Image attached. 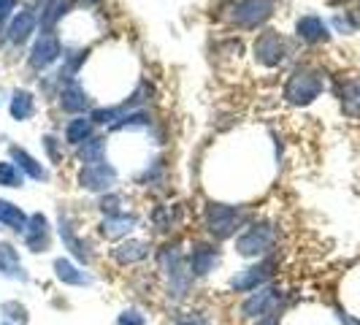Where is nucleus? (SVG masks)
Segmentation results:
<instances>
[{"label":"nucleus","instance_id":"21","mask_svg":"<svg viewBox=\"0 0 360 325\" xmlns=\"http://www.w3.org/2000/svg\"><path fill=\"white\" fill-rule=\"evenodd\" d=\"M60 239H62V244L71 249V255L76 258V261H81V263H90V258H92V252H90V247L81 242L79 236L74 233V228H71V223L65 220L60 214Z\"/></svg>","mask_w":360,"mask_h":325},{"label":"nucleus","instance_id":"36","mask_svg":"<svg viewBox=\"0 0 360 325\" xmlns=\"http://www.w3.org/2000/svg\"><path fill=\"white\" fill-rule=\"evenodd\" d=\"M3 325H14V323H3Z\"/></svg>","mask_w":360,"mask_h":325},{"label":"nucleus","instance_id":"34","mask_svg":"<svg viewBox=\"0 0 360 325\" xmlns=\"http://www.w3.org/2000/svg\"><path fill=\"white\" fill-rule=\"evenodd\" d=\"M100 0H79V6H84V8H92V6H98Z\"/></svg>","mask_w":360,"mask_h":325},{"label":"nucleus","instance_id":"5","mask_svg":"<svg viewBox=\"0 0 360 325\" xmlns=\"http://www.w3.org/2000/svg\"><path fill=\"white\" fill-rule=\"evenodd\" d=\"M279 301H282L279 287H274V284H263V287H258L255 293H249V296H247V301L241 304V314H244V317H258V320L274 317Z\"/></svg>","mask_w":360,"mask_h":325},{"label":"nucleus","instance_id":"1","mask_svg":"<svg viewBox=\"0 0 360 325\" xmlns=\"http://www.w3.org/2000/svg\"><path fill=\"white\" fill-rule=\"evenodd\" d=\"M322 90H325V79H322L320 71L312 68V65H298L284 81L282 95L293 106H309V103H314L320 98Z\"/></svg>","mask_w":360,"mask_h":325},{"label":"nucleus","instance_id":"18","mask_svg":"<svg viewBox=\"0 0 360 325\" xmlns=\"http://www.w3.org/2000/svg\"><path fill=\"white\" fill-rule=\"evenodd\" d=\"M11 152V160L17 162V168H20L22 174H27L30 179H36V182H46L49 179V174H46V168L41 165L27 149H22V146H11L8 149Z\"/></svg>","mask_w":360,"mask_h":325},{"label":"nucleus","instance_id":"24","mask_svg":"<svg viewBox=\"0 0 360 325\" xmlns=\"http://www.w3.org/2000/svg\"><path fill=\"white\" fill-rule=\"evenodd\" d=\"M341 106L349 117H360V79H349L341 84Z\"/></svg>","mask_w":360,"mask_h":325},{"label":"nucleus","instance_id":"7","mask_svg":"<svg viewBox=\"0 0 360 325\" xmlns=\"http://www.w3.org/2000/svg\"><path fill=\"white\" fill-rule=\"evenodd\" d=\"M287 41L277 30H263L258 41H255V60L265 65V68H277L287 60Z\"/></svg>","mask_w":360,"mask_h":325},{"label":"nucleus","instance_id":"16","mask_svg":"<svg viewBox=\"0 0 360 325\" xmlns=\"http://www.w3.org/2000/svg\"><path fill=\"white\" fill-rule=\"evenodd\" d=\"M149 249H152V244L149 242L127 239V242H122L117 249H111V258H114L120 265H133V263L146 261V258H149Z\"/></svg>","mask_w":360,"mask_h":325},{"label":"nucleus","instance_id":"27","mask_svg":"<svg viewBox=\"0 0 360 325\" xmlns=\"http://www.w3.org/2000/svg\"><path fill=\"white\" fill-rule=\"evenodd\" d=\"M22 171L14 160H0V187H22Z\"/></svg>","mask_w":360,"mask_h":325},{"label":"nucleus","instance_id":"31","mask_svg":"<svg viewBox=\"0 0 360 325\" xmlns=\"http://www.w3.org/2000/svg\"><path fill=\"white\" fill-rule=\"evenodd\" d=\"M176 325H212L200 312H184L176 317Z\"/></svg>","mask_w":360,"mask_h":325},{"label":"nucleus","instance_id":"14","mask_svg":"<svg viewBox=\"0 0 360 325\" xmlns=\"http://www.w3.org/2000/svg\"><path fill=\"white\" fill-rule=\"evenodd\" d=\"M296 33H298L300 41H306V43H322V41L331 39V30H328V25L322 17L317 14H306V17H300L296 22Z\"/></svg>","mask_w":360,"mask_h":325},{"label":"nucleus","instance_id":"33","mask_svg":"<svg viewBox=\"0 0 360 325\" xmlns=\"http://www.w3.org/2000/svg\"><path fill=\"white\" fill-rule=\"evenodd\" d=\"M43 146H46V152H49L52 160H60V155H57V139H55V136H46V139H43Z\"/></svg>","mask_w":360,"mask_h":325},{"label":"nucleus","instance_id":"28","mask_svg":"<svg viewBox=\"0 0 360 325\" xmlns=\"http://www.w3.org/2000/svg\"><path fill=\"white\" fill-rule=\"evenodd\" d=\"M0 312L8 317V323H20V325H25L30 317H27V309L22 304H17V301H6V304H0Z\"/></svg>","mask_w":360,"mask_h":325},{"label":"nucleus","instance_id":"15","mask_svg":"<svg viewBox=\"0 0 360 325\" xmlns=\"http://www.w3.org/2000/svg\"><path fill=\"white\" fill-rule=\"evenodd\" d=\"M0 274H3L6 279L27 282L25 265H22V261H20V249L8 242H0Z\"/></svg>","mask_w":360,"mask_h":325},{"label":"nucleus","instance_id":"3","mask_svg":"<svg viewBox=\"0 0 360 325\" xmlns=\"http://www.w3.org/2000/svg\"><path fill=\"white\" fill-rule=\"evenodd\" d=\"M277 244V230L271 223L247 225L236 236V252L241 258H265Z\"/></svg>","mask_w":360,"mask_h":325},{"label":"nucleus","instance_id":"19","mask_svg":"<svg viewBox=\"0 0 360 325\" xmlns=\"http://www.w3.org/2000/svg\"><path fill=\"white\" fill-rule=\"evenodd\" d=\"M139 225V217L136 214H114V217H106L103 223H100V233L106 236V239H125L133 228Z\"/></svg>","mask_w":360,"mask_h":325},{"label":"nucleus","instance_id":"23","mask_svg":"<svg viewBox=\"0 0 360 325\" xmlns=\"http://www.w3.org/2000/svg\"><path fill=\"white\" fill-rule=\"evenodd\" d=\"M8 111H11V120H17V122L30 120V117L36 114V98H33V92L17 90L11 103H8Z\"/></svg>","mask_w":360,"mask_h":325},{"label":"nucleus","instance_id":"22","mask_svg":"<svg viewBox=\"0 0 360 325\" xmlns=\"http://www.w3.org/2000/svg\"><path fill=\"white\" fill-rule=\"evenodd\" d=\"M27 220H30V217L22 212L17 203L0 198V225H3V228L14 230V233H25V228H27Z\"/></svg>","mask_w":360,"mask_h":325},{"label":"nucleus","instance_id":"8","mask_svg":"<svg viewBox=\"0 0 360 325\" xmlns=\"http://www.w3.org/2000/svg\"><path fill=\"white\" fill-rule=\"evenodd\" d=\"M62 57V43L60 39L52 33V30H43L36 43H33V49H30V68H36V71H43V68H49V65H55V62Z\"/></svg>","mask_w":360,"mask_h":325},{"label":"nucleus","instance_id":"11","mask_svg":"<svg viewBox=\"0 0 360 325\" xmlns=\"http://www.w3.org/2000/svg\"><path fill=\"white\" fill-rule=\"evenodd\" d=\"M22 239H25V244H27L30 252H46L49 244H52V228H49V220H46L43 214H30Z\"/></svg>","mask_w":360,"mask_h":325},{"label":"nucleus","instance_id":"32","mask_svg":"<svg viewBox=\"0 0 360 325\" xmlns=\"http://www.w3.org/2000/svg\"><path fill=\"white\" fill-rule=\"evenodd\" d=\"M17 11V0H0V25L11 20V14Z\"/></svg>","mask_w":360,"mask_h":325},{"label":"nucleus","instance_id":"4","mask_svg":"<svg viewBox=\"0 0 360 325\" xmlns=\"http://www.w3.org/2000/svg\"><path fill=\"white\" fill-rule=\"evenodd\" d=\"M277 0H236L230 8V22L244 30H255L274 17Z\"/></svg>","mask_w":360,"mask_h":325},{"label":"nucleus","instance_id":"13","mask_svg":"<svg viewBox=\"0 0 360 325\" xmlns=\"http://www.w3.org/2000/svg\"><path fill=\"white\" fill-rule=\"evenodd\" d=\"M60 109L68 114H84L87 109H92V98L87 95V90L81 87L79 81H71L65 90L60 92Z\"/></svg>","mask_w":360,"mask_h":325},{"label":"nucleus","instance_id":"12","mask_svg":"<svg viewBox=\"0 0 360 325\" xmlns=\"http://www.w3.org/2000/svg\"><path fill=\"white\" fill-rule=\"evenodd\" d=\"M39 25H41V17L33 8H20V11L11 17V25H8V41H11L14 46H22L25 41L36 33Z\"/></svg>","mask_w":360,"mask_h":325},{"label":"nucleus","instance_id":"20","mask_svg":"<svg viewBox=\"0 0 360 325\" xmlns=\"http://www.w3.org/2000/svg\"><path fill=\"white\" fill-rule=\"evenodd\" d=\"M92 133H95V122H92V117H84V114L68 120V125H65V141L71 146H81L84 141H90Z\"/></svg>","mask_w":360,"mask_h":325},{"label":"nucleus","instance_id":"2","mask_svg":"<svg viewBox=\"0 0 360 325\" xmlns=\"http://www.w3.org/2000/svg\"><path fill=\"white\" fill-rule=\"evenodd\" d=\"M249 214L241 206H230V203H206L203 209V225L214 239H230L236 236L241 228H247Z\"/></svg>","mask_w":360,"mask_h":325},{"label":"nucleus","instance_id":"30","mask_svg":"<svg viewBox=\"0 0 360 325\" xmlns=\"http://www.w3.org/2000/svg\"><path fill=\"white\" fill-rule=\"evenodd\" d=\"M117 325H146V317L141 314L139 309H125L117 317Z\"/></svg>","mask_w":360,"mask_h":325},{"label":"nucleus","instance_id":"29","mask_svg":"<svg viewBox=\"0 0 360 325\" xmlns=\"http://www.w3.org/2000/svg\"><path fill=\"white\" fill-rule=\"evenodd\" d=\"M100 212H103L106 217H114V214H125L127 209L122 206V195H114V193H106V195L100 198Z\"/></svg>","mask_w":360,"mask_h":325},{"label":"nucleus","instance_id":"35","mask_svg":"<svg viewBox=\"0 0 360 325\" xmlns=\"http://www.w3.org/2000/svg\"><path fill=\"white\" fill-rule=\"evenodd\" d=\"M258 325H279V320H277V317H265V320H261Z\"/></svg>","mask_w":360,"mask_h":325},{"label":"nucleus","instance_id":"17","mask_svg":"<svg viewBox=\"0 0 360 325\" xmlns=\"http://www.w3.org/2000/svg\"><path fill=\"white\" fill-rule=\"evenodd\" d=\"M55 277H57L62 284H74V287H87V284H92V277H90L84 268H79L71 258H57V261H55Z\"/></svg>","mask_w":360,"mask_h":325},{"label":"nucleus","instance_id":"26","mask_svg":"<svg viewBox=\"0 0 360 325\" xmlns=\"http://www.w3.org/2000/svg\"><path fill=\"white\" fill-rule=\"evenodd\" d=\"M79 160L84 165H90V162H100L106 160V141L103 139H90V141H84L79 146Z\"/></svg>","mask_w":360,"mask_h":325},{"label":"nucleus","instance_id":"10","mask_svg":"<svg viewBox=\"0 0 360 325\" xmlns=\"http://www.w3.org/2000/svg\"><path fill=\"white\" fill-rule=\"evenodd\" d=\"M220 258H222L220 249H217L214 244H203V242L193 244L190 258H187V268H190L193 279H195V277H209V274L220 265Z\"/></svg>","mask_w":360,"mask_h":325},{"label":"nucleus","instance_id":"25","mask_svg":"<svg viewBox=\"0 0 360 325\" xmlns=\"http://www.w3.org/2000/svg\"><path fill=\"white\" fill-rule=\"evenodd\" d=\"M179 220H181L179 206H171V203H162V206H158L152 212V225L158 230H174L179 225Z\"/></svg>","mask_w":360,"mask_h":325},{"label":"nucleus","instance_id":"9","mask_svg":"<svg viewBox=\"0 0 360 325\" xmlns=\"http://www.w3.org/2000/svg\"><path fill=\"white\" fill-rule=\"evenodd\" d=\"M274 268V261H258L255 265H249V268H244L241 274H236L233 279H230V287L236 290V293H255L258 287H263V284L271 279V271Z\"/></svg>","mask_w":360,"mask_h":325},{"label":"nucleus","instance_id":"6","mask_svg":"<svg viewBox=\"0 0 360 325\" xmlns=\"http://www.w3.org/2000/svg\"><path fill=\"white\" fill-rule=\"evenodd\" d=\"M117 179H120V174L109 160L81 165L79 171V187L90 190V193H109L117 184Z\"/></svg>","mask_w":360,"mask_h":325}]
</instances>
